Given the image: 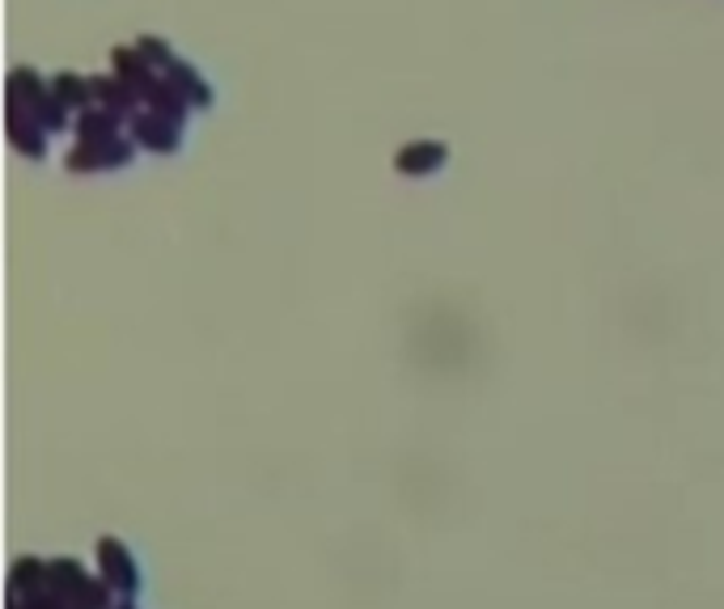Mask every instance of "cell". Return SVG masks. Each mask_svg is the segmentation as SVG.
<instances>
[{
	"label": "cell",
	"instance_id": "1",
	"mask_svg": "<svg viewBox=\"0 0 724 609\" xmlns=\"http://www.w3.org/2000/svg\"><path fill=\"white\" fill-rule=\"evenodd\" d=\"M98 571H102V580L111 584L114 597L132 601V597L140 593V571H136L132 555L123 550L119 537H102V542H98Z\"/></svg>",
	"mask_w": 724,
	"mask_h": 609
}]
</instances>
